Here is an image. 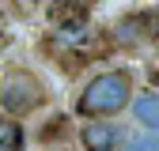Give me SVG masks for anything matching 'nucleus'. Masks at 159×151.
<instances>
[{
  "instance_id": "f257e3e1",
  "label": "nucleus",
  "mask_w": 159,
  "mask_h": 151,
  "mask_svg": "<svg viewBox=\"0 0 159 151\" xmlns=\"http://www.w3.org/2000/svg\"><path fill=\"white\" fill-rule=\"evenodd\" d=\"M133 102V83H129V76L125 72H102V76H95V80L80 91V98H76V110L84 113V117H110V113H117L121 106Z\"/></svg>"
},
{
  "instance_id": "f03ea898",
  "label": "nucleus",
  "mask_w": 159,
  "mask_h": 151,
  "mask_svg": "<svg viewBox=\"0 0 159 151\" xmlns=\"http://www.w3.org/2000/svg\"><path fill=\"white\" fill-rule=\"evenodd\" d=\"M38 102H42V87L30 80V72H11L4 83H0V106L8 113H30Z\"/></svg>"
},
{
  "instance_id": "7ed1b4c3",
  "label": "nucleus",
  "mask_w": 159,
  "mask_h": 151,
  "mask_svg": "<svg viewBox=\"0 0 159 151\" xmlns=\"http://www.w3.org/2000/svg\"><path fill=\"white\" fill-rule=\"evenodd\" d=\"M80 140H84L87 151H117V140H121V128L114 121H87L80 128Z\"/></svg>"
},
{
  "instance_id": "20e7f679",
  "label": "nucleus",
  "mask_w": 159,
  "mask_h": 151,
  "mask_svg": "<svg viewBox=\"0 0 159 151\" xmlns=\"http://www.w3.org/2000/svg\"><path fill=\"white\" fill-rule=\"evenodd\" d=\"M49 23L61 30H84L87 8H80V0H57V4H49Z\"/></svg>"
},
{
  "instance_id": "39448f33",
  "label": "nucleus",
  "mask_w": 159,
  "mask_h": 151,
  "mask_svg": "<svg viewBox=\"0 0 159 151\" xmlns=\"http://www.w3.org/2000/svg\"><path fill=\"white\" fill-rule=\"evenodd\" d=\"M133 117L140 121L144 128L159 132V91H144L133 98Z\"/></svg>"
},
{
  "instance_id": "423d86ee",
  "label": "nucleus",
  "mask_w": 159,
  "mask_h": 151,
  "mask_svg": "<svg viewBox=\"0 0 159 151\" xmlns=\"http://www.w3.org/2000/svg\"><path fill=\"white\" fill-rule=\"evenodd\" d=\"M0 151H23V128L11 117H0Z\"/></svg>"
},
{
  "instance_id": "0eeeda50",
  "label": "nucleus",
  "mask_w": 159,
  "mask_h": 151,
  "mask_svg": "<svg viewBox=\"0 0 159 151\" xmlns=\"http://www.w3.org/2000/svg\"><path fill=\"white\" fill-rule=\"evenodd\" d=\"M117 151H159V132L144 128V132H136V136H129Z\"/></svg>"
},
{
  "instance_id": "6e6552de",
  "label": "nucleus",
  "mask_w": 159,
  "mask_h": 151,
  "mask_svg": "<svg viewBox=\"0 0 159 151\" xmlns=\"http://www.w3.org/2000/svg\"><path fill=\"white\" fill-rule=\"evenodd\" d=\"M133 23H136V27H144V38H152V42H159V8H152L148 15H136Z\"/></svg>"
}]
</instances>
